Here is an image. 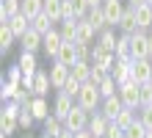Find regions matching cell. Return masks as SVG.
Here are the masks:
<instances>
[{"instance_id": "22", "label": "cell", "mask_w": 152, "mask_h": 138, "mask_svg": "<svg viewBox=\"0 0 152 138\" xmlns=\"http://www.w3.org/2000/svg\"><path fill=\"white\" fill-rule=\"evenodd\" d=\"M69 75L75 80H80V83H86L91 77V61H75L72 66H69Z\"/></svg>"}, {"instance_id": "4", "label": "cell", "mask_w": 152, "mask_h": 138, "mask_svg": "<svg viewBox=\"0 0 152 138\" xmlns=\"http://www.w3.org/2000/svg\"><path fill=\"white\" fill-rule=\"evenodd\" d=\"M133 39V58H149V31H138L130 33Z\"/></svg>"}, {"instance_id": "49", "label": "cell", "mask_w": 152, "mask_h": 138, "mask_svg": "<svg viewBox=\"0 0 152 138\" xmlns=\"http://www.w3.org/2000/svg\"><path fill=\"white\" fill-rule=\"evenodd\" d=\"M102 3H105V0H88V6H91V8H100Z\"/></svg>"}, {"instance_id": "17", "label": "cell", "mask_w": 152, "mask_h": 138, "mask_svg": "<svg viewBox=\"0 0 152 138\" xmlns=\"http://www.w3.org/2000/svg\"><path fill=\"white\" fill-rule=\"evenodd\" d=\"M116 31H119V33H136V31H138V22H136V8H133V6H127V8H124V14H122L119 25H116Z\"/></svg>"}, {"instance_id": "34", "label": "cell", "mask_w": 152, "mask_h": 138, "mask_svg": "<svg viewBox=\"0 0 152 138\" xmlns=\"http://www.w3.org/2000/svg\"><path fill=\"white\" fill-rule=\"evenodd\" d=\"M147 133H149V130L141 124V119H136L130 127H124V138H147Z\"/></svg>"}, {"instance_id": "55", "label": "cell", "mask_w": 152, "mask_h": 138, "mask_svg": "<svg viewBox=\"0 0 152 138\" xmlns=\"http://www.w3.org/2000/svg\"><path fill=\"white\" fill-rule=\"evenodd\" d=\"M42 138H50V135H42Z\"/></svg>"}, {"instance_id": "53", "label": "cell", "mask_w": 152, "mask_h": 138, "mask_svg": "<svg viewBox=\"0 0 152 138\" xmlns=\"http://www.w3.org/2000/svg\"><path fill=\"white\" fill-rule=\"evenodd\" d=\"M147 138H152V133H147Z\"/></svg>"}, {"instance_id": "46", "label": "cell", "mask_w": 152, "mask_h": 138, "mask_svg": "<svg viewBox=\"0 0 152 138\" xmlns=\"http://www.w3.org/2000/svg\"><path fill=\"white\" fill-rule=\"evenodd\" d=\"M91 47L94 44H77V61H91Z\"/></svg>"}, {"instance_id": "52", "label": "cell", "mask_w": 152, "mask_h": 138, "mask_svg": "<svg viewBox=\"0 0 152 138\" xmlns=\"http://www.w3.org/2000/svg\"><path fill=\"white\" fill-rule=\"evenodd\" d=\"M0 138H8V135H3V133H0Z\"/></svg>"}, {"instance_id": "51", "label": "cell", "mask_w": 152, "mask_h": 138, "mask_svg": "<svg viewBox=\"0 0 152 138\" xmlns=\"http://www.w3.org/2000/svg\"><path fill=\"white\" fill-rule=\"evenodd\" d=\"M149 58H152V31H149Z\"/></svg>"}, {"instance_id": "43", "label": "cell", "mask_w": 152, "mask_h": 138, "mask_svg": "<svg viewBox=\"0 0 152 138\" xmlns=\"http://www.w3.org/2000/svg\"><path fill=\"white\" fill-rule=\"evenodd\" d=\"M105 135H108V138H124V127L113 119V122L108 124V133H105Z\"/></svg>"}, {"instance_id": "6", "label": "cell", "mask_w": 152, "mask_h": 138, "mask_svg": "<svg viewBox=\"0 0 152 138\" xmlns=\"http://www.w3.org/2000/svg\"><path fill=\"white\" fill-rule=\"evenodd\" d=\"M91 64L94 66H100L105 72H111L113 69V64H116V53H108V50H102V47H91Z\"/></svg>"}, {"instance_id": "24", "label": "cell", "mask_w": 152, "mask_h": 138, "mask_svg": "<svg viewBox=\"0 0 152 138\" xmlns=\"http://www.w3.org/2000/svg\"><path fill=\"white\" fill-rule=\"evenodd\" d=\"M14 14H22V0H0V22H6Z\"/></svg>"}, {"instance_id": "13", "label": "cell", "mask_w": 152, "mask_h": 138, "mask_svg": "<svg viewBox=\"0 0 152 138\" xmlns=\"http://www.w3.org/2000/svg\"><path fill=\"white\" fill-rule=\"evenodd\" d=\"M6 22H8V28H11V31H14L17 42H20L22 36H25V33L31 31V17H25V14H14V17H8Z\"/></svg>"}, {"instance_id": "12", "label": "cell", "mask_w": 152, "mask_h": 138, "mask_svg": "<svg viewBox=\"0 0 152 138\" xmlns=\"http://www.w3.org/2000/svg\"><path fill=\"white\" fill-rule=\"evenodd\" d=\"M97 42V31L91 28L88 20H77V36H75V44H94Z\"/></svg>"}, {"instance_id": "30", "label": "cell", "mask_w": 152, "mask_h": 138, "mask_svg": "<svg viewBox=\"0 0 152 138\" xmlns=\"http://www.w3.org/2000/svg\"><path fill=\"white\" fill-rule=\"evenodd\" d=\"M44 14L53 17V22L64 20V0H44Z\"/></svg>"}, {"instance_id": "44", "label": "cell", "mask_w": 152, "mask_h": 138, "mask_svg": "<svg viewBox=\"0 0 152 138\" xmlns=\"http://www.w3.org/2000/svg\"><path fill=\"white\" fill-rule=\"evenodd\" d=\"M108 75H111V72H105V69H100V66H94V64H91V77H88V80L100 86V83H102L105 77H108Z\"/></svg>"}, {"instance_id": "41", "label": "cell", "mask_w": 152, "mask_h": 138, "mask_svg": "<svg viewBox=\"0 0 152 138\" xmlns=\"http://www.w3.org/2000/svg\"><path fill=\"white\" fill-rule=\"evenodd\" d=\"M17 127H20V122H14V119H0V133L11 138L17 133Z\"/></svg>"}, {"instance_id": "21", "label": "cell", "mask_w": 152, "mask_h": 138, "mask_svg": "<svg viewBox=\"0 0 152 138\" xmlns=\"http://www.w3.org/2000/svg\"><path fill=\"white\" fill-rule=\"evenodd\" d=\"M56 61L72 66V64L77 61V44H75V42H64V44H61V50H58V58H56Z\"/></svg>"}, {"instance_id": "10", "label": "cell", "mask_w": 152, "mask_h": 138, "mask_svg": "<svg viewBox=\"0 0 152 138\" xmlns=\"http://www.w3.org/2000/svg\"><path fill=\"white\" fill-rule=\"evenodd\" d=\"M152 77V58H133V80L149 83Z\"/></svg>"}, {"instance_id": "50", "label": "cell", "mask_w": 152, "mask_h": 138, "mask_svg": "<svg viewBox=\"0 0 152 138\" xmlns=\"http://www.w3.org/2000/svg\"><path fill=\"white\" fill-rule=\"evenodd\" d=\"M58 138H75V133H72V130H64V133H61Z\"/></svg>"}, {"instance_id": "16", "label": "cell", "mask_w": 152, "mask_h": 138, "mask_svg": "<svg viewBox=\"0 0 152 138\" xmlns=\"http://www.w3.org/2000/svg\"><path fill=\"white\" fill-rule=\"evenodd\" d=\"M122 108H124V102H122V97H119V94L105 97V99H102V105H100V110H102V113L111 119V122H113V119L122 113Z\"/></svg>"}, {"instance_id": "37", "label": "cell", "mask_w": 152, "mask_h": 138, "mask_svg": "<svg viewBox=\"0 0 152 138\" xmlns=\"http://www.w3.org/2000/svg\"><path fill=\"white\" fill-rule=\"evenodd\" d=\"M17 122H20V130H31V127H33V122H36V116L31 113V108H28V105H22L20 119H17Z\"/></svg>"}, {"instance_id": "3", "label": "cell", "mask_w": 152, "mask_h": 138, "mask_svg": "<svg viewBox=\"0 0 152 138\" xmlns=\"http://www.w3.org/2000/svg\"><path fill=\"white\" fill-rule=\"evenodd\" d=\"M72 108H75V97H69V94H64V91H58L56 94V99H53V116H58L61 122L72 113Z\"/></svg>"}, {"instance_id": "11", "label": "cell", "mask_w": 152, "mask_h": 138, "mask_svg": "<svg viewBox=\"0 0 152 138\" xmlns=\"http://www.w3.org/2000/svg\"><path fill=\"white\" fill-rule=\"evenodd\" d=\"M50 80H53V88H64L66 86V80H69V66L66 64H61V61H53V66H50Z\"/></svg>"}, {"instance_id": "27", "label": "cell", "mask_w": 152, "mask_h": 138, "mask_svg": "<svg viewBox=\"0 0 152 138\" xmlns=\"http://www.w3.org/2000/svg\"><path fill=\"white\" fill-rule=\"evenodd\" d=\"M136 22L141 31H152V6L144 3V6H138L136 8Z\"/></svg>"}, {"instance_id": "25", "label": "cell", "mask_w": 152, "mask_h": 138, "mask_svg": "<svg viewBox=\"0 0 152 138\" xmlns=\"http://www.w3.org/2000/svg\"><path fill=\"white\" fill-rule=\"evenodd\" d=\"M31 28H33V31H39V33L44 36V33H50L53 28H56V22H53V17H50V14H44V11H42V14H36V17L31 20Z\"/></svg>"}, {"instance_id": "56", "label": "cell", "mask_w": 152, "mask_h": 138, "mask_svg": "<svg viewBox=\"0 0 152 138\" xmlns=\"http://www.w3.org/2000/svg\"><path fill=\"white\" fill-rule=\"evenodd\" d=\"M102 138H108V135H102Z\"/></svg>"}, {"instance_id": "23", "label": "cell", "mask_w": 152, "mask_h": 138, "mask_svg": "<svg viewBox=\"0 0 152 138\" xmlns=\"http://www.w3.org/2000/svg\"><path fill=\"white\" fill-rule=\"evenodd\" d=\"M42 124H44V133H42V135H50V138H58L61 133L66 130V127H64V122H61L58 116H53V113H50L47 119H44Z\"/></svg>"}, {"instance_id": "2", "label": "cell", "mask_w": 152, "mask_h": 138, "mask_svg": "<svg viewBox=\"0 0 152 138\" xmlns=\"http://www.w3.org/2000/svg\"><path fill=\"white\" fill-rule=\"evenodd\" d=\"M88 119H91V113L75 102L72 113L64 119V127H66V130H72V133H80V130H86V127H88Z\"/></svg>"}, {"instance_id": "32", "label": "cell", "mask_w": 152, "mask_h": 138, "mask_svg": "<svg viewBox=\"0 0 152 138\" xmlns=\"http://www.w3.org/2000/svg\"><path fill=\"white\" fill-rule=\"evenodd\" d=\"M58 31H61V36H64V42H75V36H77V20H64Z\"/></svg>"}, {"instance_id": "28", "label": "cell", "mask_w": 152, "mask_h": 138, "mask_svg": "<svg viewBox=\"0 0 152 138\" xmlns=\"http://www.w3.org/2000/svg\"><path fill=\"white\" fill-rule=\"evenodd\" d=\"M116 58H133V39H130V33H119V42H116Z\"/></svg>"}, {"instance_id": "33", "label": "cell", "mask_w": 152, "mask_h": 138, "mask_svg": "<svg viewBox=\"0 0 152 138\" xmlns=\"http://www.w3.org/2000/svg\"><path fill=\"white\" fill-rule=\"evenodd\" d=\"M69 6H72V14H75V20H86V17H88V11H91L88 0H69Z\"/></svg>"}, {"instance_id": "47", "label": "cell", "mask_w": 152, "mask_h": 138, "mask_svg": "<svg viewBox=\"0 0 152 138\" xmlns=\"http://www.w3.org/2000/svg\"><path fill=\"white\" fill-rule=\"evenodd\" d=\"M75 138H94V135L88 133V127H86V130H80V133H75Z\"/></svg>"}, {"instance_id": "45", "label": "cell", "mask_w": 152, "mask_h": 138, "mask_svg": "<svg viewBox=\"0 0 152 138\" xmlns=\"http://www.w3.org/2000/svg\"><path fill=\"white\" fill-rule=\"evenodd\" d=\"M141 105H152V83H141Z\"/></svg>"}, {"instance_id": "35", "label": "cell", "mask_w": 152, "mask_h": 138, "mask_svg": "<svg viewBox=\"0 0 152 138\" xmlns=\"http://www.w3.org/2000/svg\"><path fill=\"white\" fill-rule=\"evenodd\" d=\"M100 94H102V99H105V97H113V94H119V83H116V80L108 75V77H105V80L100 83Z\"/></svg>"}, {"instance_id": "38", "label": "cell", "mask_w": 152, "mask_h": 138, "mask_svg": "<svg viewBox=\"0 0 152 138\" xmlns=\"http://www.w3.org/2000/svg\"><path fill=\"white\" fill-rule=\"evenodd\" d=\"M17 88H20L17 83H8V80H3V83H0V97H3V102H11V99H14V94H17Z\"/></svg>"}, {"instance_id": "15", "label": "cell", "mask_w": 152, "mask_h": 138, "mask_svg": "<svg viewBox=\"0 0 152 138\" xmlns=\"http://www.w3.org/2000/svg\"><path fill=\"white\" fill-rule=\"evenodd\" d=\"M33 94L36 97H47L50 94V88H53V80H50V72H36V75H33Z\"/></svg>"}, {"instance_id": "20", "label": "cell", "mask_w": 152, "mask_h": 138, "mask_svg": "<svg viewBox=\"0 0 152 138\" xmlns=\"http://www.w3.org/2000/svg\"><path fill=\"white\" fill-rule=\"evenodd\" d=\"M17 66H20L25 75H36L39 72V61H36V53L31 50H22L20 53V61H17Z\"/></svg>"}, {"instance_id": "9", "label": "cell", "mask_w": 152, "mask_h": 138, "mask_svg": "<svg viewBox=\"0 0 152 138\" xmlns=\"http://www.w3.org/2000/svg\"><path fill=\"white\" fill-rule=\"evenodd\" d=\"M111 77H113L116 83L130 80V77H133V58H116L113 69H111Z\"/></svg>"}, {"instance_id": "36", "label": "cell", "mask_w": 152, "mask_h": 138, "mask_svg": "<svg viewBox=\"0 0 152 138\" xmlns=\"http://www.w3.org/2000/svg\"><path fill=\"white\" fill-rule=\"evenodd\" d=\"M20 110H22V105L11 99V102L3 105V110H0V119H14V122H17V119H20Z\"/></svg>"}, {"instance_id": "29", "label": "cell", "mask_w": 152, "mask_h": 138, "mask_svg": "<svg viewBox=\"0 0 152 138\" xmlns=\"http://www.w3.org/2000/svg\"><path fill=\"white\" fill-rule=\"evenodd\" d=\"M86 20L91 22V28H94L97 33H100V31H105V28H111V25H108V20H105V11H102V6H100V8H91Z\"/></svg>"}, {"instance_id": "26", "label": "cell", "mask_w": 152, "mask_h": 138, "mask_svg": "<svg viewBox=\"0 0 152 138\" xmlns=\"http://www.w3.org/2000/svg\"><path fill=\"white\" fill-rule=\"evenodd\" d=\"M14 42H17V36H14V31L8 28V22H0V53H8L14 47Z\"/></svg>"}, {"instance_id": "5", "label": "cell", "mask_w": 152, "mask_h": 138, "mask_svg": "<svg viewBox=\"0 0 152 138\" xmlns=\"http://www.w3.org/2000/svg\"><path fill=\"white\" fill-rule=\"evenodd\" d=\"M61 44H64V36H61V31L58 28H53L50 33H44V55H47V58H53L56 61L58 58V50H61Z\"/></svg>"}, {"instance_id": "42", "label": "cell", "mask_w": 152, "mask_h": 138, "mask_svg": "<svg viewBox=\"0 0 152 138\" xmlns=\"http://www.w3.org/2000/svg\"><path fill=\"white\" fill-rule=\"evenodd\" d=\"M22 77H25V72L20 66H11V69H8V75H6V80L8 83H17V86H22Z\"/></svg>"}, {"instance_id": "14", "label": "cell", "mask_w": 152, "mask_h": 138, "mask_svg": "<svg viewBox=\"0 0 152 138\" xmlns=\"http://www.w3.org/2000/svg\"><path fill=\"white\" fill-rule=\"evenodd\" d=\"M116 42H119V36H116V28H105V31L97 33V47L108 50V53H116Z\"/></svg>"}, {"instance_id": "54", "label": "cell", "mask_w": 152, "mask_h": 138, "mask_svg": "<svg viewBox=\"0 0 152 138\" xmlns=\"http://www.w3.org/2000/svg\"><path fill=\"white\" fill-rule=\"evenodd\" d=\"M147 3H149V6H152V0H147Z\"/></svg>"}, {"instance_id": "8", "label": "cell", "mask_w": 152, "mask_h": 138, "mask_svg": "<svg viewBox=\"0 0 152 138\" xmlns=\"http://www.w3.org/2000/svg\"><path fill=\"white\" fill-rule=\"evenodd\" d=\"M108 124H111V119L102 113V110H94L91 119H88V133H91L94 138H102L105 133H108Z\"/></svg>"}, {"instance_id": "1", "label": "cell", "mask_w": 152, "mask_h": 138, "mask_svg": "<svg viewBox=\"0 0 152 138\" xmlns=\"http://www.w3.org/2000/svg\"><path fill=\"white\" fill-rule=\"evenodd\" d=\"M77 105H80V108H86L88 113L100 110V105H102L100 86H97V83H91V80H86V83H83V88H80V94H77Z\"/></svg>"}, {"instance_id": "40", "label": "cell", "mask_w": 152, "mask_h": 138, "mask_svg": "<svg viewBox=\"0 0 152 138\" xmlns=\"http://www.w3.org/2000/svg\"><path fill=\"white\" fill-rule=\"evenodd\" d=\"M138 119H141V124L152 133V105H141L138 108Z\"/></svg>"}, {"instance_id": "31", "label": "cell", "mask_w": 152, "mask_h": 138, "mask_svg": "<svg viewBox=\"0 0 152 138\" xmlns=\"http://www.w3.org/2000/svg\"><path fill=\"white\" fill-rule=\"evenodd\" d=\"M44 11V0H22V14L25 17H36V14H42Z\"/></svg>"}, {"instance_id": "19", "label": "cell", "mask_w": 152, "mask_h": 138, "mask_svg": "<svg viewBox=\"0 0 152 138\" xmlns=\"http://www.w3.org/2000/svg\"><path fill=\"white\" fill-rule=\"evenodd\" d=\"M20 44H22V50H31V53H39V50L44 47V36H42L39 31H33V28H31V31H28V33H25L22 39H20Z\"/></svg>"}, {"instance_id": "39", "label": "cell", "mask_w": 152, "mask_h": 138, "mask_svg": "<svg viewBox=\"0 0 152 138\" xmlns=\"http://www.w3.org/2000/svg\"><path fill=\"white\" fill-rule=\"evenodd\" d=\"M80 88H83V83H80V80H75L72 75H69L66 86L61 88V91H64V94H69V97H75V102H77V94H80Z\"/></svg>"}, {"instance_id": "7", "label": "cell", "mask_w": 152, "mask_h": 138, "mask_svg": "<svg viewBox=\"0 0 152 138\" xmlns=\"http://www.w3.org/2000/svg\"><path fill=\"white\" fill-rule=\"evenodd\" d=\"M124 8H127V6H124L122 0H105V3H102L105 20H108V25H111V28H116V25H119L122 14H124Z\"/></svg>"}, {"instance_id": "48", "label": "cell", "mask_w": 152, "mask_h": 138, "mask_svg": "<svg viewBox=\"0 0 152 138\" xmlns=\"http://www.w3.org/2000/svg\"><path fill=\"white\" fill-rule=\"evenodd\" d=\"M147 0H127V6H133V8H138V6H144Z\"/></svg>"}, {"instance_id": "18", "label": "cell", "mask_w": 152, "mask_h": 138, "mask_svg": "<svg viewBox=\"0 0 152 138\" xmlns=\"http://www.w3.org/2000/svg\"><path fill=\"white\" fill-rule=\"evenodd\" d=\"M28 108H31V113L36 116V122H44V119L53 113V108H50V102H47V97H33Z\"/></svg>"}, {"instance_id": "57", "label": "cell", "mask_w": 152, "mask_h": 138, "mask_svg": "<svg viewBox=\"0 0 152 138\" xmlns=\"http://www.w3.org/2000/svg\"><path fill=\"white\" fill-rule=\"evenodd\" d=\"M149 83H152V77H149Z\"/></svg>"}]
</instances>
